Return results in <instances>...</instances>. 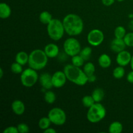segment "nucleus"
I'll list each match as a JSON object with an SVG mask.
<instances>
[{
    "label": "nucleus",
    "instance_id": "1",
    "mask_svg": "<svg viewBox=\"0 0 133 133\" xmlns=\"http://www.w3.org/2000/svg\"><path fill=\"white\" fill-rule=\"evenodd\" d=\"M64 27L65 32L70 36H77L81 34L84 28L83 19L75 14H69L64 18Z\"/></svg>",
    "mask_w": 133,
    "mask_h": 133
},
{
    "label": "nucleus",
    "instance_id": "2",
    "mask_svg": "<svg viewBox=\"0 0 133 133\" xmlns=\"http://www.w3.org/2000/svg\"><path fill=\"white\" fill-rule=\"evenodd\" d=\"M64 72L67 79L71 83L79 86H84L88 83V77L84 71L74 65L67 64L64 68Z\"/></svg>",
    "mask_w": 133,
    "mask_h": 133
},
{
    "label": "nucleus",
    "instance_id": "3",
    "mask_svg": "<svg viewBox=\"0 0 133 133\" xmlns=\"http://www.w3.org/2000/svg\"><path fill=\"white\" fill-rule=\"evenodd\" d=\"M48 57L44 50L40 49H34L29 54L28 64L29 68L35 70H40L46 66Z\"/></svg>",
    "mask_w": 133,
    "mask_h": 133
},
{
    "label": "nucleus",
    "instance_id": "4",
    "mask_svg": "<svg viewBox=\"0 0 133 133\" xmlns=\"http://www.w3.org/2000/svg\"><path fill=\"white\" fill-rule=\"evenodd\" d=\"M47 31L49 38L55 41L61 40L64 36L65 29L62 22L58 19H53L47 26Z\"/></svg>",
    "mask_w": 133,
    "mask_h": 133
},
{
    "label": "nucleus",
    "instance_id": "5",
    "mask_svg": "<svg viewBox=\"0 0 133 133\" xmlns=\"http://www.w3.org/2000/svg\"><path fill=\"white\" fill-rule=\"evenodd\" d=\"M106 114L105 107L100 103H95L92 107L88 108L87 118L91 123H97L105 118Z\"/></svg>",
    "mask_w": 133,
    "mask_h": 133
},
{
    "label": "nucleus",
    "instance_id": "6",
    "mask_svg": "<svg viewBox=\"0 0 133 133\" xmlns=\"http://www.w3.org/2000/svg\"><path fill=\"white\" fill-rule=\"evenodd\" d=\"M39 79L36 70L29 68L22 71L20 76V81L22 85L27 88H31L33 87Z\"/></svg>",
    "mask_w": 133,
    "mask_h": 133
},
{
    "label": "nucleus",
    "instance_id": "7",
    "mask_svg": "<svg viewBox=\"0 0 133 133\" xmlns=\"http://www.w3.org/2000/svg\"><path fill=\"white\" fill-rule=\"evenodd\" d=\"M64 50L65 53L70 57H74L79 54L81 50L80 42L75 38H69L64 42Z\"/></svg>",
    "mask_w": 133,
    "mask_h": 133
},
{
    "label": "nucleus",
    "instance_id": "8",
    "mask_svg": "<svg viewBox=\"0 0 133 133\" xmlns=\"http://www.w3.org/2000/svg\"><path fill=\"white\" fill-rule=\"evenodd\" d=\"M48 117L53 124L61 126L66 122V114L62 109L59 107L53 108L49 110Z\"/></svg>",
    "mask_w": 133,
    "mask_h": 133
},
{
    "label": "nucleus",
    "instance_id": "9",
    "mask_svg": "<svg viewBox=\"0 0 133 133\" xmlns=\"http://www.w3.org/2000/svg\"><path fill=\"white\" fill-rule=\"evenodd\" d=\"M105 36L102 31L97 29H94L90 31L87 36V40L90 45L92 46H98L104 41Z\"/></svg>",
    "mask_w": 133,
    "mask_h": 133
},
{
    "label": "nucleus",
    "instance_id": "10",
    "mask_svg": "<svg viewBox=\"0 0 133 133\" xmlns=\"http://www.w3.org/2000/svg\"><path fill=\"white\" fill-rule=\"evenodd\" d=\"M67 77L64 71H57L52 75V83L53 87L60 88L64 87L66 83Z\"/></svg>",
    "mask_w": 133,
    "mask_h": 133
},
{
    "label": "nucleus",
    "instance_id": "11",
    "mask_svg": "<svg viewBox=\"0 0 133 133\" xmlns=\"http://www.w3.org/2000/svg\"><path fill=\"white\" fill-rule=\"evenodd\" d=\"M132 58L131 53L127 51L123 50L118 53L116 57V62L119 66H125L130 64Z\"/></svg>",
    "mask_w": 133,
    "mask_h": 133
},
{
    "label": "nucleus",
    "instance_id": "12",
    "mask_svg": "<svg viewBox=\"0 0 133 133\" xmlns=\"http://www.w3.org/2000/svg\"><path fill=\"white\" fill-rule=\"evenodd\" d=\"M126 46L127 45H126L123 39L122 38H115L112 40L111 43H110V49L114 53H118L125 50Z\"/></svg>",
    "mask_w": 133,
    "mask_h": 133
},
{
    "label": "nucleus",
    "instance_id": "13",
    "mask_svg": "<svg viewBox=\"0 0 133 133\" xmlns=\"http://www.w3.org/2000/svg\"><path fill=\"white\" fill-rule=\"evenodd\" d=\"M39 82L42 87L45 90H50L53 87L52 83V75L49 73H43L39 77Z\"/></svg>",
    "mask_w": 133,
    "mask_h": 133
},
{
    "label": "nucleus",
    "instance_id": "14",
    "mask_svg": "<svg viewBox=\"0 0 133 133\" xmlns=\"http://www.w3.org/2000/svg\"><path fill=\"white\" fill-rule=\"evenodd\" d=\"M48 58H55L58 55L59 53V48L56 44L50 43L47 44L44 49Z\"/></svg>",
    "mask_w": 133,
    "mask_h": 133
},
{
    "label": "nucleus",
    "instance_id": "15",
    "mask_svg": "<svg viewBox=\"0 0 133 133\" xmlns=\"http://www.w3.org/2000/svg\"><path fill=\"white\" fill-rule=\"evenodd\" d=\"M11 108L13 112L18 116L22 115L25 110V107L24 103L19 99L14 100L12 103Z\"/></svg>",
    "mask_w": 133,
    "mask_h": 133
},
{
    "label": "nucleus",
    "instance_id": "16",
    "mask_svg": "<svg viewBox=\"0 0 133 133\" xmlns=\"http://www.w3.org/2000/svg\"><path fill=\"white\" fill-rule=\"evenodd\" d=\"M98 63L99 65L103 68H108L111 65V58L107 54L103 53V54L101 55L100 57H99Z\"/></svg>",
    "mask_w": 133,
    "mask_h": 133
},
{
    "label": "nucleus",
    "instance_id": "17",
    "mask_svg": "<svg viewBox=\"0 0 133 133\" xmlns=\"http://www.w3.org/2000/svg\"><path fill=\"white\" fill-rule=\"evenodd\" d=\"M11 15V9L8 4L5 3H0V18L6 19Z\"/></svg>",
    "mask_w": 133,
    "mask_h": 133
},
{
    "label": "nucleus",
    "instance_id": "18",
    "mask_svg": "<svg viewBox=\"0 0 133 133\" xmlns=\"http://www.w3.org/2000/svg\"><path fill=\"white\" fill-rule=\"evenodd\" d=\"M29 57V55L27 54L26 52L19 51L16 55L15 61L16 62H18V63L20 64L21 65L23 66V65L28 63Z\"/></svg>",
    "mask_w": 133,
    "mask_h": 133
},
{
    "label": "nucleus",
    "instance_id": "19",
    "mask_svg": "<svg viewBox=\"0 0 133 133\" xmlns=\"http://www.w3.org/2000/svg\"><path fill=\"white\" fill-rule=\"evenodd\" d=\"M92 96L96 103H99L104 99L105 92L102 88H97L93 90L92 93Z\"/></svg>",
    "mask_w": 133,
    "mask_h": 133
},
{
    "label": "nucleus",
    "instance_id": "20",
    "mask_svg": "<svg viewBox=\"0 0 133 133\" xmlns=\"http://www.w3.org/2000/svg\"><path fill=\"white\" fill-rule=\"evenodd\" d=\"M122 131H123V125L118 121L112 122L109 125V132L110 133H121Z\"/></svg>",
    "mask_w": 133,
    "mask_h": 133
},
{
    "label": "nucleus",
    "instance_id": "21",
    "mask_svg": "<svg viewBox=\"0 0 133 133\" xmlns=\"http://www.w3.org/2000/svg\"><path fill=\"white\" fill-rule=\"evenodd\" d=\"M53 19L52 15L48 11H43L39 15V20L43 24L48 25Z\"/></svg>",
    "mask_w": 133,
    "mask_h": 133
},
{
    "label": "nucleus",
    "instance_id": "22",
    "mask_svg": "<svg viewBox=\"0 0 133 133\" xmlns=\"http://www.w3.org/2000/svg\"><path fill=\"white\" fill-rule=\"evenodd\" d=\"M51 123H52L51 122L50 119L49 118V117H43V118H40V120H39L38 126L40 129L44 131V130L49 128Z\"/></svg>",
    "mask_w": 133,
    "mask_h": 133
},
{
    "label": "nucleus",
    "instance_id": "23",
    "mask_svg": "<svg viewBox=\"0 0 133 133\" xmlns=\"http://www.w3.org/2000/svg\"><path fill=\"white\" fill-rule=\"evenodd\" d=\"M83 71L84 74L87 75V77H89L90 75H94L96 71V68L94 64L92 62H87L83 68Z\"/></svg>",
    "mask_w": 133,
    "mask_h": 133
},
{
    "label": "nucleus",
    "instance_id": "24",
    "mask_svg": "<svg viewBox=\"0 0 133 133\" xmlns=\"http://www.w3.org/2000/svg\"><path fill=\"white\" fill-rule=\"evenodd\" d=\"M125 71L124 67L123 66H119L114 69L112 75L114 76V77L116 78V79H120L123 77V76L125 75Z\"/></svg>",
    "mask_w": 133,
    "mask_h": 133
},
{
    "label": "nucleus",
    "instance_id": "25",
    "mask_svg": "<svg viewBox=\"0 0 133 133\" xmlns=\"http://www.w3.org/2000/svg\"><path fill=\"white\" fill-rule=\"evenodd\" d=\"M56 98L57 97L55 94L51 90L47 91L44 94V100L48 104L54 103L55 101H56Z\"/></svg>",
    "mask_w": 133,
    "mask_h": 133
},
{
    "label": "nucleus",
    "instance_id": "26",
    "mask_svg": "<svg viewBox=\"0 0 133 133\" xmlns=\"http://www.w3.org/2000/svg\"><path fill=\"white\" fill-rule=\"evenodd\" d=\"M92 48H90V47H85L83 49H82L81 50L79 55L81 56L82 58L85 61H88L90 59L91 57V55H92Z\"/></svg>",
    "mask_w": 133,
    "mask_h": 133
},
{
    "label": "nucleus",
    "instance_id": "27",
    "mask_svg": "<svg viewBox=\"0 0 133 133\" xmlns=\"http://www.w3.org/2000/svg\"><path fill=\"white\" fill-rule=\"evenodd\" d=\"M95 103H96V101H94V98L92 97V95L91 96H85L82 99V103H83V105L85 107L88 108V109L90 107H92Z\"/></svg>",
    "mask_w": 133,
    "mask_h": 133
},
{
    "label": "nucleus",
    "instance_id": "28",
    "mask_svg": "<svg viewBox=\"0 0 133 133\" xmlns=\"http://www.w3.org/2000/svg\"><path fill=\"white\" fill-rule=\"evenodd\" d=\"M84 60L82 58L81 56L79 54L71 57V64L75 66L81 68L84 64Z\"/></svg>",
    "mask_w": 133,
    "mask_h": 133
},
{
    "label": "nucleus",
    "instance_id": "29",
    "mask_svg": "<svg viewBox=\"0 0 133 133\" xmlns=\"http://www.w3.org/2000/svg\"><path fill=\"white\" fill-rule=\"evenodd\" d=\"M126 35V30L123 26H118L114 30V36L117 38L123 39Z\"/></svg>",
    "mask_w": 133,
    "mask_h": 133
},
{
    "label": "nucleus",
    "instance_id": "30",
    "mask_svg": "<svg viewBox=\"0 0 133 133\" xmlns=\"http://www.w3.org/2000/svg\"><path fill=\"white\" fill-rule=\"evenodd\" d=\"M10 70H11L12 72L15 74H22V71H23L22 65H21L20 64L16 62L12 64L11 66H10Z\"/></svg>",
    "mask_w": 133,
    "mask_h": 133
},
{
    "label": "nucleus",
    "instance_id": "31",
    "mask_svg": "<svg viewBox=\"0 0 133 133\" xmlns=\"http://www.w3.org/2000/svg\"><path fill=\"white\" fill-rule=\"evenodd\" d=\"M123 40L127 46L133 47V32L126 33L125 36L123 38Z\"/></svg>",
    "mask_w": 133,
    "mask_h": 133
},
{
    "label": "nucleus",
    "instance_id": "32",
    "mask_svg": "<svg viewBox=\"0 0 133 133\" xmlns=\"http://www.w3.org/2000/svg\"><path fill=\"white\" fill-rule=\"evenodd\" d=\"M19 133H27L29 132V127L27 124L21 123L17 126Z\"/></svg>",
    "mask_w": 133,
    "mask_h": 133
},
{
    "label": "nucleus",
    "instance_id": "33",
    "mask_svg": "<svg viewBox=\"0 0 133 133\" xmlns=\"http://www.w3.org/2000/svg\"><path fill=\"white\" fill-rule=\"evenodd\" d=\"M3 133H19L18 127L15 126H9L4 129Z\"/></svg>",
    "mask_w": 133,
    "mask_h": 133
},
{
    "label": "nucleus",
    "instance_id": "34",
    "mask_svg": "<svg viewBox=\"0 0 133 133\" xmlns=\"http://www.w3.org/2000/svg\"><path fill=\"white\" fill-rule=\"evenodd\" d=\"M127 80L129 83L133 84V70L130 71L127 76Z\"/></svg>",
    "mask_w": 133,
    "mask_h": 133
},
{
    "label": "nucleus",
    "instance_id": "35",
    "mask_svg": "<svg viewBox=\"0 0 133 133\" xmlns=\"http://www.w3.org/2000/svg\"><path fill=\"white\" fill-rule=\"evenodd\" d=\"M102 3L105 6H110L114 3L115 0H101Z\"/></svg>",
    "mask_w": 133,
    "mask_h": 133
},
{
    "label": "nucleus",
    "instance_id": "36",
    "mask_svg": "<svg viewBox=\"0 0 133 133\" xmlns=\"http://www.w3.org/2000/svg\"><path fill=\"white\" fill-rule=\"evenodd\" d=\"M96 79H97L96 76L94 74V75L88 77V82H89V83H94L96 81Z\"/></svg>",
    "mask_w": 133,
    "mask_h": 133
},
{
    "label": "nucleus",
    "instance_id": "37",
    "mask_svg": "<svg viewBox=\"0 0 133 133\" xmlns=\"http://www.w3.org/2000/svg\"><path fill=\"white\" fill-rule=\"evenodd\" d=\"M56 132H57V131L55 129L53 128H50V127L44 131V133H56Z\"/></svg>",
    "mask_w": 133,
    "mask_h": 133
},
{
    "label": "nucleus",
    "instance_id": "38",
    "mask_svg": "<svg viewBox=\"0 0 133 133\" xmlns=\"http://www.w3.org/2000/svg\"><path fill=\"white\" fill-rule=\"evenodd\" d=\"M3 76V69L0 68V78H2Z\"/></svg>",
    "mask_w": 133,
    "mask_h": 133
},
{
    "label": "nucleus",
    "instance_id": "39",
    "mask_svg": "<svg viewBox=\"0 0 133 133\" xmlns=\"http://www.w3.org/2000/svg\"><path fill=\"white\" fill-rule=\"evenodd\" d=\"M130 65H131V69H132V70H133V55H132V58H131V62H130Z\"/></svg>",
    "mask_w": 133,
    "mask_h": 133
},
{
    "label": "nucleus",
    "instance_id": "40",
    "mask_svg": "<svg viewBox=\"0 0 133 133\" xmlns=\"http://www.w3.org/2000/svg\"><path fill=\"white\" fill-rule=\"evenodd\" d=\"M118 1H119V2H122V1H123L124 0H117Z\"/></svg>",
    "mask_w": 133,
    "mask_h": 133
}]
</instances>
